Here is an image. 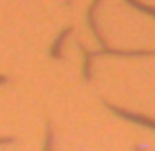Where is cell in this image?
Segmentation results:
<instances>
[{
  "label": "cell",
  "mask_w": 155,
  "mask_h": 151,
  "mask_svg": "<svg viewBox=\"0 0 155 151\" xmlns=\"http://www.w3.org/2000/svg\"><path fill=\"white\" fill-rule=\"evenodd\" d=\"M112 112H116L118 116H122V118H126V120H130V122H136V124H141V126H145V128H151L155 130V120H151V118H147V116H141V114H134V112H128V110H122V108H118V106H112V104H106Z\"/></svg>",
  "instance_id": "cell-1"
},
{
  "label": "cell",
  "mask_w": 155,
  "mask_h": 151,
  "mask_svg": "<svg viewBox=\"0 0 155 151\" xmlns=\"http://www.w3.org/2000/svg\"><path fill=\"white\" fill-rule=\"evenodd\" d=\"M71 31H73V28H67V30H63V31H61V35L57 38L55 45L51 47V55H53V57H59V55H61V45H63V39L67 38V35L71 34Z\"/></svg>",
  "instance_id": "cell-2"
},
{
  "label": "cell",
  "mask_w": 155,
  "mask_h": 151,
  "mask_svg": "<svg viewBox=\"0 0 155 151\" xmlns=\"http://www.w3.org/2000/svg\"><path fill=\"white\" fill-rule=\"evenodd\" d=\"M81 51L84 53V79H91V59H92V53L87 49V47L81 43Z\"/></svg>",
  "instance_id": "cell-3"
},
{
  "label": "cell",
  "mask_w": 155,
  "mask_h": 151,
  "mask_svg": "<svg viewBox=\"0 0 155 151\" xmlns=\"http://www.w3.org/2000/svg\"><path fill=\"white\" fill-rule=\"evenodd\" d=\"M132 6H136L137 10H141V12H145V14H149V16H155V8L153 6H147V4H143V2H140V0H128Z\"/></svg>",
  "instance_id": "cell-4"
}]
</instances>
